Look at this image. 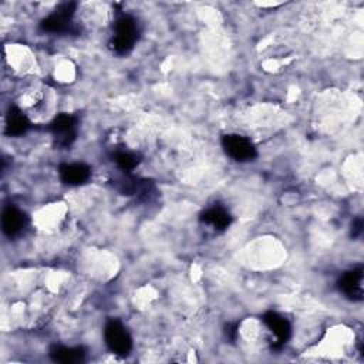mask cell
<instances>
[{
	"mask_svg": "<svg viewBox=\"0 0 364 364\" xmlns=\"http://www.w3.org/2000/svg\"><path fill=\"white\" fill-rule=\"evenodd\" d=\"M139 38L138 21L129 14H121L114 24V34L109 40V48L118 54H128Z\"/></svg>",
	"mask_w": 364,
	"mask_h": 364,
	"instance_id": "obj_1",
	"label": "cell"
},
{
	"mask_svg": "<svg viewBox=\"0 0 364 364\" xmlns=\"http://www.w3.org/2000/svg\"><path fill=\"white\" fill-rule=\"evenodd\" d=\"M77 3L65 1L61 3L51 14L40 21V28L46 33L53 34H70L75 33L77 28L73 23V16L75 13Z\"/></svg>",
	"mask_w": 364,
	"mask_h": 364,
	"instance_id": "obj_2",
	"label": "cell"
},
{
	"mask_svg": "<svg viewBox=\"0 0 364 364\" xmlns=\"http://www.w3.org/2000/svg\"><path fill=\"white\" fill-rule=\"evenodd\" d=\"M48 131L51 132L57 146L70 148L78 135V118L77 115L61 112L51 119Z\"/></svg>",
	"mask_w": 364,
	"mask_h": 364,
	"instance_id": "obj_3",
	"label": "cell"
},
{
	"mask_svg": "<svg viewBox=\"0 0 364 364\" xmlns=\"http://www.w3.org/2000/svg\"><path fill=\"white\" fill-rule=\"evenodd\" d=\"M104 340L109 351L117 355H128L132 350V337L125 326L117 320L109 318L104 327Z\"/></svg>",
	"mask_w": 364,
	"mask_h": 364,
	"instance_id": "obj_4",
	"label": "cell"
},
{
	"mask_svg": "<svg viewBox=\"0 0 364 364\" xmlns=\"http://www.w3.org/2000/svg\"><path fill=\"white\" fill-rule=\"evenodd\" d=\"M222 148L236 162H250L257 156V151L253 142L239 134L223 135Z\"/></svg>",
	"mask_w": 364,
	"mask_h": 364,
	"instance_id": "obj_5",
	"label": "cell"
},
{
	"mask_svg": "<svg viewBox=\"0 0 364 364\" xmlns=\"http://www.w3.org/2000/svg\"><path fill=\"white\" fill-rule=\"evenodd\" d=\"M263 324L267 327L269 333L272 334V348L283 347L291 336V324L290 321L279 314L277 311L269 310L262 316Z\"/></svg>",
	"mask_w": 364,
	"mask_h": 364,
	"instance_id": "obj_6",
	"label": "cell"
},
{
	"mask_svg": "<svg viewBox=\"0 0 364 364\" xmlns=\"http://www.w3.org/2000/svg\"><path fill=\"white\" fill-rule=\"evenodd\" d=\"M338 290L351 301L363 300V266L344 272L337 280Z\"/></svg>",
	"mask_w": 364,
	"mask_h": 364,
	"instance_id": "obj_7",
	"label": "cell"
},
{
	"mask_svg": "<svg viewBox=\"0 0 364 364\" xmlns=\"http://www.w3.org/2000/svg\"><path fill=\"white\" fill-rule=\"evenodd\" d=\"M91 166L82 162L73 164H61L58 168V175L63 183L70 186H80L90 181L91 178Z\"/></svg>",
	"mask_w": 364,
	"mask_h": 364,
	"instance_id": "obj_8",
	"label": "cell"
},
{
	"mask_svg": "<svg viewBox=\"0 0 364 364\" xmlns=\"http://www.w3.org/2000/svg\"><path fill=\"white\" fill-rule=\"evenodd\" d=\"M27 223V216L18 208L9 205L3 209L1 213V229L3 233L9 237H14L23 232Z\"/></svg>",
	"mask_w": 364,
	"mask_h": 364,
	"instance_id": "obj_9",
	"label": "cell"
},
{
	"mask_svg": "<svg viewBox=\"0 0 364 364\" xmlns=\"http://www.w3.org/2000/svg\"><path fill=\"white\" fill-rule=\"evenodd\" d=\"M199 220L205 225H209L212 226L215 230L218 232H222V230H226L233 218L232 215L229 213V210L220 205H213V206H209L206 208L200 215H199Z\"/></svg>",
	"mask_w": 364,
	"mask_h": 364,
	"instance_id": "obj_10",
	"label": "cell"
},
{
	"mask_svg": "<svg viewBox=\"0 0 364 364\" xmlns=\"http://www.w3.org/2000/svg\"><path fill=\"white\" fill-rule=\"evenodd\" d=\"M31 124L26 114L16 105L10 107L6 115V134L10 136H21L30 129Z\"/></svg>",
	"mask_w": 364,
	"mask_h": 364,
	"instance_id": "obj_11",
	"label": "cell"
},
{
	"mask_svg": "<svg viewBox=\"0 0 364 364\" xmlns=\"http://www.w3.org/2000/svg\"><path fill=\"white\" fill-rule=\"evenodd\" d=\"M48 354L55 363L78 364L85 361V350L82 347H67L61 344H54L50 347Z\"/></svg>",
	"mask_w": 364,
	"mask_h": 364,
	"instance_id": "obj_12",
	"label": "cell"
},
{
	"mask_svg": "<svg viewBox=\"0 0 364 364\" xmlns=\"http://www.w3.org/2000/svg\"><path fill=\"white\" fill-rule=\"evenodd\" d=\"M114 162L118 166L121 172L125 173H132V171L139 165L141 159L136 154L129 152V151H117L114 154Z\"/></svg>",
	"mask_w": 364,
	"mask_h": 364,
	"instance_id": "obj_13",
	"label": "cell"
},
{
	"mask_svg": "<svg viewBox=\"0 0 364 364\" xmlns=\"http://www.w3.org/2000/svg\"><path fill=\"white\" fill-rule=\"evenodd\" d=\"M363 235V219L361 218H355L351 223V236L354 239L360 237Z\"/></svg>",
	"mask_w": 364,
	"mask_h": 364,
	"instance_id": "obj_14",
	"label": "cell"
},
{
	"mask_svg": "<svg viewBox=\"0 0 364 364\" xmlns=\"http://www.w3.org/2000/svg\"><path fill=\"white\" fill-rule=\"evenodd\" d=\"M225 336L230 341H236L237 338V324L236 323H229L225 326Z\"/></svg>",
	"mask_w": 364,
	"mask_h": 364,
	"instance_id": "obj_15",
	"label": "cell"
}]
</instances>
